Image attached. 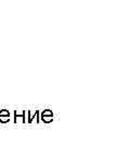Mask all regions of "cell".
<instances>
[{"label":"cell","mask_w":130,"mask_h":146,"mask_svg":"<svg viewBox=\"0 0 130 146\" xmlns=\"http://www.w3.org/2000/svg\"><path fill=\"white\" fill-rule=\"evenodd\" d=\"M0 116H9L10 117V111L8 110H0Z\"/></svg>","instance_id":"8992f818"},{"label":"cell","mask_w":130,"mask_h":146,"mask_svg":"<svg viewBox=\"0 0 130 146\" xmlns=\"http://www.w3.org/2000/svg\"><path fill=\"white\" fill-rule=\"evenodd\" d=\"M45 116H53V111L51 110H45L40 111V117H45Z\"/></svg>","instance_id":"277c9868"},{"label":"cell","mask_w":130,"mask_h":146,"mask_svg":"<svg viewBox=\"0 0 130 146\" xmlns=\"http://www.w3.org/2000/svg\"><path fill=\"white\" fill-rule=\"evenodd\" d=\"M27 115H28V119L26 120L27 123H31L34 119H36V123L40 122V110H35V113H33L31 110H27Z\"/></svg>","instance_id":"6da1fadb"},{"label":"cell","mask_w":130,"mask_h":146,"mask_svg":"<svg viewBox=\"0 0 130 146\" xmlns=\"http://www.w3.org/2000/svg\"><path fill=\"white\" fill-rule=\"evenodd\" d=\"M17 118H22V122L26 123V110H22V114H19L16 110H14V122L15 123Z\"/></svg>","instance_id":"7a4b0ae2"},{"label":"cell","mask_w":130,"mask_h":146,"mask_svg":"<svg viewBox=\"0 0 130 146\" xmlns=\"http://www.w3.org/2000/svg\"><path fill=\"white\" fill-rule=\"evenodd\" d=\"M40 120L43 121L45 123H50L54 120V118H53V116H45V117H40Z\"/></svg>","instance_id":"3957f363"},{"label":"cell","mask_w":130,"mask_h":146,"mask_svg":"<svg viewBox=\"0 0 130 146\" xmlns=\"http://www.w3.org/2000/svg\"><path fill=\"white\" fill-rule=\"evenodd\" d=\"M10 121V117L9 116H0V122L1 123H7Z\"/></svg>","instance_id":"5b68a950"}]
</instances>
